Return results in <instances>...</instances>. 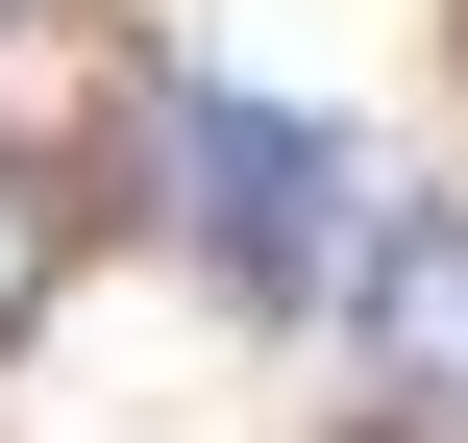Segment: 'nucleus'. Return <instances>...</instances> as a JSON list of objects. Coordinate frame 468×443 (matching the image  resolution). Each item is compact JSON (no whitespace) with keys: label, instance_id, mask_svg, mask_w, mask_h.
<instances>
[{"label":"nucleus","instance_id":"f257e3e1","mask_svg":"<svg viewBox=\"0 0 468 443\" xmlns=\"http://www.w3.org/2000/svg\"><path fill=\"white\" fill-rule=\"evenodd\" d=\"M173 197H197V247L247 296H321V247H346V148L271 123V99H173Z\"/></svg>","mask_w":468,"mask_h":443},{"label":"nucleus","instance_id":"f03ea898","mask_svg":"<svg viewBox=\"0 0 468 443\" xmlns=\"http://www.w3.org/2000/svg\"><path fill=\"white\" fill-rule=\"evenodd\" d=\"M346 321H370V419L420 443L444 370H468V247H444V222H370V247H346Z\"/></svg>","mask_w":468,"mask_h":443},{"label":"nucleus","instance_id":"7ed1b4c3","mask_svg":"<svg viewBox=\"0 0 468 443\" xmlns=\"http://www.w3.org/2000/svg\"><path fill=\"white\" fill-rule=\"evenodd\" d=\"M25 296H49V197L0 173V321H25Z\"/></svg>","mask_w":468,"mask_h":443}]
</instances>
